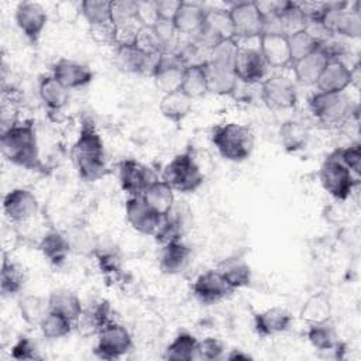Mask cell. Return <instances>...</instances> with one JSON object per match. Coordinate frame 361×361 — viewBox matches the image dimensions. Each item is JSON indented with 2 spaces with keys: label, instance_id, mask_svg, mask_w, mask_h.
<instances>
[{
  "label": "cell",
  "instance_id": "603a6c76",
  "mask_svg": "<svg viewBox=\"0 0 361 361\" xmlns=\"http://www.w3.org/2000/svg\"><path fill=\"white\" fill-rule=\"evenodd\" d=\"M327 62L329 56L322 47H319L309 55L292 62L296 82L303 86H314Z\"/></svg>",
  "mask_w": 361,
  "mask_h": 361
},
{
  "label": "cell",
  "instance_id": "44dd1931",
  "mask_svg": "<svg viewBox=\"0 0 361 361\" xmlns=\"http://www.w3.org/2000/svg\"><path fill=\"white\" fill-rule=\"evenodd\" d=\"M259 52L264 56L268 66L285 68L292 65V56L289 49L288 37L282 34L265 32L259 37Z\"/></svg>",
  "mask_w": 361,
  "mask_h": 361
},
{
  "label": "cell",
  "instance_id": "3957f363",
  "mask_svg": "<svg viewBox=\"0 0 361 361\" xmlns=\"http://www.w3.org/2000/svg\"><path fill=\"white\" fill-rule=\"evenodd\" d=\"M307 104L313 117L324 127L345 126L358 113L357 103L345 92H316L309 97Z\"/></svg>",
  "mask_w": 361,
  "mask_h": 361
},
{
  "label": "cell",
  "instance_id": "816d5d0a",
  "mask_svg": "<svg viewBox=\"0 0 361 361\" xmlns=\"http://www.w3.org/2000/svg\"><path fill=\"white\" fill-rule=\"evenodd\" d=\"M89 34L93 38V41L100 45H117L116 27L113 21L106 24L89 25Z\"/></svg>",
  "mask_w": 361,
  "mask_h": 361
},
{
  "label": "cell",
  "instance_id": "30bf717a",
  "mask_svg": "<svg viewBox=\"0 0 361 361\" xmlns=\"http://www.w3.org/2000/svg\"><path fill=\"white\" fill-rule=\"evenodd\" d=\"M159 55H148L135 44H120L116 47L114 63L124 73L152 76Z\"/></svg>",
  "mask_w": 361,
  "mask_h": 361
},
{
  "label": "cell",
  "instance_id": "cb8c5ba5",
  "mask_svg": "<svg viewBox=\"0 0 361 361\" xmlns=\"http://www.w3.org/2000/svg\"><path fill=\"white\" fill-rule=\"evenodd\" d=\"M204 17L206 8L196 3L182 1L175 14L173 24L180 37L190 39L195 35H197V32L202 30L204 24Z\"/></svg>",
  "mask_w": 361,
  "mask_h": 361
},
{
  "label": "cell",
  "instance_id": "f907efd6",
  "mask_svg": "<svg viewBox=\"0 0 361 361\" xmlns=\"http://www.w3.org/2000/svg\"><path fill=\"white\" fill-rule=\"evenodd\" d=\"M11 358L18 360V361H24V360H38V348L35 345V343L27 337V336H21L18 337V340L13 344L11 351H10Z\"/></svg>",
  "mask_w": 361,
  "mask_h": 361
},
{
  "label": "cell",
  "instance_id": "8fae6325",
  "mask_svg": "<svg viewBox=\"0 0 361 361\" xmlns=\"http://www.w3.org/2000/svg\"><path fill=\"white\" fill-rule=\"evenodd\" d=\"M117 175L123 192H126L128 196H141L147 186L157 179L154 172L147 165L134 158L120 161Z\"/></svg>",
  "mask_w": 361,
  "mask_h": 361
},
{
  "label": "cell",
  "instance_id": "681fc988",
  "mask_svg": "<svg viewBox=\"0 0 361 361\" xmlns=\"http://www.w3.org/2000/svg\"><path fill=\"white\" fill-rule=\"evenodd\" d=\"M224 354V344L214 337H206L197 343L196 360L216 361L220 360Z\"/></svg>",
  "mask_w": 361,
  "mask_h": 361
},
{
  "label": "cell",
  "instance_id": "d6a6232c",
  "mask_svg": "<svg viewBox=\"0 0 361 361\" xmlns=\"http://www.w3.org/2000/svg\"><path fill=\"white\" fill-rule=\"evenodd\" d=\"M192 102L193 100L180 90L164 93L159 102V111L166 120L179 123L190 113Z\"/></svg>",
  "mask_w": 361,
  "mask_h": 361
},
{
  "label": "cell",
  "instance_id": "8d00e7d4",
  "mask_svg": "<svg viewBox=\"0 0 361 361\" xmlns=\"http://www.w3.org/2000/svg\"><path fill=\"white\" fill-rule=\"evenodd\" d=\"M331 305L324 293L312 295L300 309V319L307 324H316L330 320Z\"/></svg>",
  "mask_w": 361,
  "mask_h": 361
},
{
  "label": "cell",
  "instance_id": "bcb514c9",
  "mask_svg": "<svg viewBox=\"0 0 361 361\" xmlns=\"http://www.w3.org/2000/svg\"><path fill=\"white\" fill-rule=\"evenodd\" d=\"M333 154L357 178L360 176V173H361V145H360V142H351L344 148H338Z\"/></svg>",
  "mask_w": 361,
  "mask_h": 361
},
{
  "label": "cell",
  "instance_id": "9c48e42d",
  "mask_svg": "<svg viewBox=\"0 0 361 361\" xmlns=\"http://www.w3.org/2000/svg\"><path fill=\"white\" fill-rule=\"evenodd\" d=\"M131 347L133 340L128 330L123 324L110 320L97 334L94 354L102 360H117L127 354Z\"/></svg>",
  "mask_w": 361,
  "mask_h": 361
},
{
  "label": "cell",
  "instance_id": "74e56055",
  "mask_svg": "<svg viewBox=\"0 0 361 361\" xmlns=\"http://www.w3.org/2000/svg\"><path fill=\"white\" fill-rule=\"evenodd\" d=\"M307 340L309 343L319 351H334L338 345V334L336 327L330 323V320L316 324H309L307 330Z\"/></svg>",
  "mask_w": 361,
  "mask_h": 361
},
{
  "label": "cell",
  "instance_id": "f546056e",
  "mask_svg": "<svg viewBox=\"0 0 361 361\" xmlns=\"http://www.w3.org/2000/svg\"><path fill=\"white\" fill-rule=\"evenodd\" d=\"M48 307H49V312H55L69 319L73 323L76 322V319L80 316L83 310V305L79 296L75 292L65 288L55 289L49 293Z\"/></svg>",
  "mask_w": 361,
  "mask_h": 361
},
{
  "label": "cell",
  "instance_id": "4316f807",
  "mask_svg": "<svg viewBox=\"0 0 361 361\" xmlns=\"http://www.w3.org/2000/svg\"><path fill=\"white\" fill-rule=\"evenodd\" d=\"M268 16V14H267ZM279 34L289 37L296 34L306 27V17L299 6L295 1H279L276 11L274 13Z\"/></svg>",
  "mask_w": 361,
  "mask_h": 361
},
{
  "label": "cell",
  "instance_id": "c3c4849f",
  "mask_svg": "<svg viewBox=\"0 0 361 361\" xmlns=\"http://www.w3.org/2000/svg\"><path fill=\"white\" fill-rule=\"evenodd\" d=\"M134 44L144 51L148 55H157V54H162V47L161 42L152 28V25H142L141 30L138 31Z\"/></svg>",
  "mask_w": 361,
  "mask_h": 361
},
{
  "label": "cell",
  "instance_id": "7a4b0ae2",
  "mask_svg": "<svg viewBox=\"0 0 361 361\" xmlns=\"http://www.w3.org/2000/svg\"><path fill=\"white\" fill-rule=\"evenodd\" d=\"M0 148L3 157L13 165L30 171L44 169L39 157L38 137L32 121L13 123L7 128H3Z\"/></svg>",
  "mask_w": 361,
  "mask_h": 361
},
{
  "label": "cell",
  "instance_id": "52a82bcc",
  "mask_svg": "<svg viewBox=\"0 0 361 361\" xmlns=\"http://www.w3.org/2000/svg\"><path fill=\"white\" fill-rule=\"evenodd\" d=\"M259 97L268 109L279 111L296 106L298 92L292 79L283 75H272L261 82Z\"/></svg>",
  "mask_w": 361,
  "mask_h": 361
},
{
  "label": "cell",
  "instance_id": "d590c367",
  "mask_svg": "<svg viewBox=\"0 0 361 361\" xmlns=\"http://www.w3.org/2000/svg\"><path fill=\"white\" fill-rule=\"evenodd\" d=\"M199 340L190 333H179L165 348L164 358L171 361L196 360Z\"/></svg>",
  "mask_w": 361,
  "mask_h": 361
},
{
  "label": "cell",
  "instance_id": "7dc6e473",
  "mask_svg": "<svg viewBox=\"0 0 361 361\" xmlns=\"http://www.w3.org/2000/svg\"><path fill=\"white\" fill-rule=\"evenodd\" d=\"M138 17V1L121 0L111 1V21L114 25L128 23Z\"/></svg>",
  "mask_w": 361,
  "mask_h": 361
},
{
  "label": "cell",
  "instance_id": "7402d4cb",
  "mask_svg": "<svg viewBox=\"0 0 361 361\" xmlns=\"http://www.w3.org/2000/svg\"><path fill=\"white\" fill-rule=\"evenodd\" d=\"M192 258V250L182 240H173L162 245L159 252V269L165 275H178L186 269Z\"/></svg>",
  "mask_w": 361,
  "mask_h": 361
},
{
  "label": "cell",
  "instance_id": "11a10c76",
  "mask_svg": "<svg viewBox=\"0 0 361 361\" xmlns=\"http://www.w3.org/2000/svg\"><path fill=\"white\" fill-rule=\"evenodd\" d=\"M227 360L230 361H238V360H252V357L243 350H231L230 354L227 355Z\"/></svg>",
  "mask_w": 361,
  "mask_h": 361
},
{
  "label": "cell",
  "instance_id": "4dcf8cb0",
  "mask_svg": "<svg viewBox=\"0 0 361 361\" xmlns=\"http://www.w3.org/2000/svg\"><path fill=\"white\" fill-rule=\"evenodd\" d=\"M38 93L42 103L52 111L61 110L69 100V90L62 86L52 75H47L39 79Z\"/></svg>",
  "mask_w": 361,
  "mask_h": 361
},
{
  "label": "cell",
  "instance_id": "d4e9b609",
  "mask_svg": "<svg viewBox=\"0 0 361 361\" xmlns=\"http://www.w3.org/2000/svg\"><path fill=\"white\" fill-rule=\"evenodd\" d=\"M292 314L279 306L267 309L254 316L255 331L262 337L275 336L286 331L290 327Z\"/></svg>",
  "mask_w": 361,
  "mask_h": 361
},
{
  "label": "cell",
  "instance_id": "7c38bea8",
  "mask_svg": "<svg viewBox=\"0 0 361 361\" xmlns=\"http://www.w3.org/2000/svg\"><path fill=\"white\" fill-rule=\"evenodd\" d=\"M3 210L10 223L23 224L38 213L39 203L30 189L16 188L6 193L3 199Z\"/></svg>",
  "mask_w": 361,
  "mask_h": 361
},
{
  "label": "cell",
  "instance_id": "ab89813d",
  "mask_svg": "<svg viewBox=\"0 0 361 361\" xmlns=\"http://www.w3.org/2000/svg\"><path fill=\"white\" fill-rule=\"evenodd\" d=\"M219 271L233 290L248 286L252 279L251 267L243 259H228L220 267Z\"/></svg>",
  "mask_w": 361,
  "mask_h": 361
},
{
  "label": "cell",
  "instance_id": "277c9868",
  "mask_svg": "<svg viewBox=\"0 0 361 361\" xmlns=\"http://www.w3.org/2000/svg\"><path fill=\"white\" fill-rule=\"evenodd\" d=\"M212 142L217 152L230 162H243L252 154L254 133L240 123H223L212 130Z\"/></svg>",
  "mask_w": 361,
  "mask_h": 361
},
{
  "label": "cell",
  "instance_id": "836d02e7",
  "mask_svg": "<svg viewBox=\"0 0 361 361\" xmlns=\"http://www.w3.org/2000/svg\"><path fill=\"white\" fill-rule=\"evenodd\" d=\"M18 310L21 319L32 327H39L49 312L48 298L39 295H25L18 300Z\"/></svg>",
  "mask_w": 361,
  "mask_h": 361
},
{
  "label": "cell",
  "instance_id": "7bdbcfd3",
  "mask_svg": "<svg viewBox=\"0 0 361 361\" xmlns=\"http://www.w3.org/2000/svg\"><path fill=\"white\" fill-rule=\"evenodd\" d=\"M73 322L69 319L55 313V312H48L42 323L39 324V330L42 336L48 340H58L66 337L72 329H73Z\"/></svg>",
  "mask_w": 361,
  "mask_h": 361
},
{
  "label": "cell",
  "instance_id": "2e32d148",
  "mask_svg": "<svg viewBox=\"0 0 361 361\" xmlns=\"http://www.w3.org/2000/svg\"><path fill=\"white\" fill-rule=\"evenodd\" d=\"M185 68L186 66L175 52H162L151 78L154 79L155 86L164 93L175 92L180 89Z\"/></svg>",
  "mask_w": 361,
  "mask_h": 361
},
{
  "label": "cell",
  "instance_id": "60d3db41",
  "mask_svg": "<svg viewBox=\"0 0 361 361\" xmlns=\"http://www.w3.org/2000/svg\"><path fill=\"white\" fill-rule=\"evenodd\" d=\"M179 90L183 92L192 100L209 93L206 73H204V65L186 66Z\"/></svg>",
  "mask_w": 361,
  "mask_h": 361
},
{
  "label": "cell",
  "instance_id": "b9f144b4",
  "mask_svg": "<svg viewBox=\"0 0 361 361\" xmlns=\"http://www.w3.org/2000/svg\"><path fill=\"white\" fill-rule=\"evenodd\" d=\"M80 14L87 25L106 24L111 21V1L86 0L80 3Z\"/></svg>",
  "mask_w": 361,
  "mask_h": 361
},
{
  "label": "cell",
  "instance_id": "5bb4252c",
  "mask_svg": "<svg viewBox=\"0 0 361 361\" xmlns=\"http://www.w3.org/2000/svg\"><path fill=\"white\" fill-rule=\"evenodd\" d=\"M14 18L24 37L31 44H37L48 21L45 8L35 1H23L17 6Z\"/></svg>",
  "mask_w": 361,
  "mask_h": 361
},
{
  "label": "cell",
  "instance_id": "83f0119b",
  "mask_svg": "<svg viewBox=\"0 0 361 361\" xmlns=\"http://www.w3.org/2000/svg\"><path fill=\"white\" fill-rule=\"evenodd\" d=\"M38 250L41 251L44 258L54 267H61L66 261L68 254L71 252L66 234L58 230L47 231L38 243Z\"/></svg>",
  "mask_w": 361,
  "mask_h": 361
},
{
  "label": "cell",
  "instance_id": "f35d334b",
  "mask_svg": "<svg viewBox=\"0 0 361 361\" xmlns=\"http://www.w3.org/2000/svg\"><path fill=\"white\" fill-rule=\"evenodd\" d=\"M65 234L71 247V252H75L82 257H90L94 255L100 248L97 237L85 227H72Z\"/></svg>",
  "mask_w": 361,
  "mask_h": 361
},
{
  "label": "cell",
  "instance_id": "e0dca14e",
  "mask_svg": "<svg viewBox=\"0 0 361 361\" xmlns=\"http://www.w3.org/2000/svg\"><path fill=\"white\" fill-rule=\"evenodd\" d=\"M267 71L268 63L265 62L259 49L240 47L234 62V73L240 82L258 85L265 79Z\"/></svg>",
  "mask_w": 361,
  "mask_h": 361
},
{
  "label": "cell",
  "instance_id": "f5cc1de1",
  "mask_svg": "<svg viewBox=\"0 0 361 361\" xmlns=\"http://www.w3.org/2000/svg\"><path fill=\"white\" fill-rule=\"evenodd\" d=\"M180 3L182 1H175V0H157L155 6H157L158 18L173 20Z\"/></svg>",
  "mask_w": 361,
  "mask_h": 361
},
{
  "label": "cell",
  "instance_id": "f1b7e54d",
  "mask_svg": "<svg viewBox=\"0 0 361 361\" xmlns=\"http://www.w3.org/2000/svg\"><path fill=\"white\" fill-rule=\"evenodd\" d=\"M145 203L159 216H166L175 206L173 189L162 179H155L141 193Z\"/></svg>",
  "mask_w": 361,
  "mask_h": 361
},
{
  "label": "cell",
  "instance_id": "ffe728a7",
  "mask_svg": "<svg viewBox=\"0 0 361 361\" xmlns=\"http://www.w3.org/2000/svg\"><path fill=\"white\" fill-rule=\"evenodd\" d=\"M314 86L324 93L345 92L351 86V68L344 61L329 59Z\"/></svg>",
  "mask_w": 361,
  "mask_h": 361
},
{
  "label": "cell",
  "instance_id": "5b68a950",
  "mask_svg": "<svg viewBox=\"0 0 361 361\" xmlns=\"http://www.w3.org/2000/svg\"><path fill=\"white\" fill-rule=\"evenodd\" d=\"M161 179L168 183L173 192H196L204 180L203 172L190 151L175 155L162 169Z\"/></svg>",
  "mask_w": 361,
  "mask_h": 361
},
{
  "label": "cell",
  "instance_id": "6da1fadb",
  "mask_svg": "<svg viewBox=\"0 0 361 361\" xmlns=\"http://www.w3.org/2000/svg\"><path fill=\"white\" fill-rule=\"evenodd\" d=\"M71 158L83 182H96L109 173L102 135L90 118H83L78 138L71 148Z\"/></svg>",
  "mask_w": 361,
  "mask_h": 361
},
{
  "label": "cell",
  "instance_id": "8992f818",
  "mask_svg": "<svg viewBox=\"0 0 361 361\" xmlns=\"http://www.w3.org/2000/svg\"><path fill=\"white\" fill-rule=\"evenodd\" d=\"M319 179L323 189L338 202L347 200L358 183V178L334 154H330L323 161L319 169Z\"/></svg>",
  "mask_w": 361,
  "mask_h": 361
},
{
  "label": "cell",
  "instance_id": "db71d44e",
  "mask_svg": "<svg viewBox=\"0 0 361 361\" xmlns=\"http://www.w3.org/2000/svg\"><path fill=\"white\" fill-rule=\"evenodd\" d=\"M138 17L144 25H152L158 18L155 1H138Z\"/></svg>",
  "mask_w": 361,
  "mask_h": 361
},
{
  "label": "cell",
  "instance_id": "1f68e13d",
  "mask_svg": "<svg viewBox=\"0 0 361 361\" xmlns=\"http://www.w3.org/2000/svg\"><path fill=\"white\" fill-rule=\"evenodd\" d=\"M27 281L25 271L14 261L3 257L0 271V292L4 298H11L21 292Z\"/></svg>",
  "mask_w": 361,
  "mask_h": 361
},
{
  "label": "cell",
  "instance_id": "ee69618b",
  "mask_svg": "<svg viewBox=\"0 0 361 361\" xmlns=\"http://www.w3.org/2000/svg\"><path fill=\"white\" fill-rule=\"evenodd\" d=\"M240 45L237 38H226L217 42L209 54V62L234 69V62L238 54Z\"/></svg>",
  "mask_w": 361,
  "mask_h": 361
},
{
  "label": "cell",
  "instance_id": "ac0fdd59",
  "mask_svg": "<svg viewBox=\"0 0 361 361\" xmlns=\"http://www.w3.org/2000/svg\"><path fill=\"white\" fill-rule=\"evenodd\" d=\"M111 307L106 299H93L86 306L73 326L82 336H97L99 331L111 320Z\"/></svg>",
  "mask_w": 361,
  "mask_h": 361
},
{
  "label": "cell",
  "instance_id": "484cf974",
  "mask_svg": "<svg viewBox=\"0 0 361 361\" xmlns=\"http://www.w3.org/2000/svg\"><path fill=\"white\" fill-rule=\"evenodd\" d=\"M204 73L207 82V92L219 96H231L238 79L235 78L234 69L220 66L212 62L204 63Z\"/></svg>",
  "mask_w": 361,
  "mask_h": 361
},
{
  "label": "cell",
  "instance_id": "4fadbf2b",
  "mask_svg": "<svg viewBox=\"0 0 361 361\" xmlns=\"http://www.w3.org/2000/svg\"><path fill=\"white\" fill-rule=\"evenodd\" d=\"M233 292L219 269H209L200 274L192 285L193 296L203 305L219 303Z\"/></svg>",
  "mask_w": 361,
  "mask_h": 361
},
{
  "label": "cell",
  "instance_id": "f6af8a7d",
  "mask_svg": "<svg viewBox=\"0 0 361 361\" xmlns=\"http://www.w3.org/2000/svg\"><path fill=\"white\" fill-rule=\"evenodd\" d=\"M288 42H289L292 62L309 55L310 52L316 51L320 47V42L313 35H310L306 30H302L296 34L289 35Z\"/></svg>",
  "mask_w": 361,
  "mask_h": 361
},
{
  "label": "cell",
  "instance_id": "d6986e66",
  "mask_svg": "<svg viewBox=\"0 0 361 361\" xmlns=\"http://www.w3.org/2000/svg\"><path fill=\"white\" fill-rule=\"evenodd\" d=\"M52 76L68 90L83 87L93 80V72L87 65L68 58H61L54 63Z\"/></svg>",
  "mask_w": 361,
  "mask_h": 361
},
{
  "label": "cell",
  "instance_id": "e575fe53",
  "mask_svg": "<svg viewBox=\"0 0 361 361\" xmlns=\"http://www.w3.org/2000/svg\"><path fill=\"white\" fill-rule=\"evenodd\" d=\"M309 140L307 127L295 120L285 121L279 128V141L286 152H296L302 149Z\"/></svg>",
  "mask_w": 361,
  "mask_h": 361
},
{
  "label": "cell",
  "instance_id": "9a60e30c",
  "mask_svg": "<svg viewBox=\"0 0 361 361\" xmlns=\"http://www.w3.org/2000/svg\"><path fill=\"white\" fill-rule=\"evenodd\" d=\"M164 216L154 212L141 196H128L126 200V219L133 230L154 235L162 221Z\"/></svg>",
  "mask_w": 361,
  "mask_h": 361
},
{
  "label": "cell",
  "instance_id": "ba28073f",
  "mask_svg": "<svg viewBox=\"0 0 361 361\" xmlns=\"http://www.w3.org/2000/svg\"><path fill=\"white\" fill-rule=\"evenodd\" d=\"M234 37L235 38H254L261 37L265 30V17L254 1L233 3L228 8Z\"/></svg>",
  "mask_w": 361,
  "mask_h": 361
}]
</instances>
